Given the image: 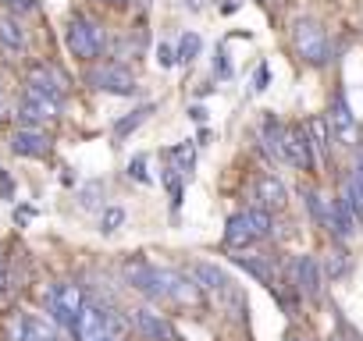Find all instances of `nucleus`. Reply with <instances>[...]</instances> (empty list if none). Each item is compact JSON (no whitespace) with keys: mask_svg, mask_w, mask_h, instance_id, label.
Wrapping results in <instances>:
<instances>
[{"mask_svg":"<svg viewBox=\"0 0 363 341\" xmlns=\"http://www.w3.org/2000/svg\"><path fill=\"white\" fill-rule=\"evenodd\" d=\"M260 139H264V149L267 153H274V156H281V139H285V125L274 117V114H267L264 117V125H260Z\"/></svg>","mask_w":363,"mask_h":341,"instance_id":"nucleus-21","label":"nucleus"},{"mask_svg":"<svg viewBox=\"0 0 363 341\" xmlns=\"http://www.w3.org/2000/svg\"><path fill=\"white\" fill-rule=\"evenodd\" d=\"M82 306H86V291H82V284H75V281H57V284L47 291V313H50V320H54L57 327H68V330H72V323H75V316L82 313Z\"/></svg>","mask_w":363,"mask_h":341,"instance_id":"nucleus-4","label":"nucleus"},{"mask_svg":"<svg viewBox=\"0 0 363 341\" xmlns=\"http://www.w3.org/2000/svg\"><path fill=\"white\" fill-rule=\"evenodd\" d=\"M306 135H310V142H313V153H317V160H328L331 156V125H328V117L324 114H317V117H310L306 121Z\"/></svg>","mask_w":363,"mask_h":341,"instance_id":"nucleus-18","label":"nucleus"},{"mask_svg":"<svg viewBox=\"0 0 363 341\" xmlns=\"http://www.w3.org/2000/svg\"><path fill=\"white\" fill-rule=\"evenodd\" d=\"M0 47L11 50V54H26V47H29L26 29H22L18 18H11V15H0Z\"/></svg>","mask_w":363,"mask_h":341,"instance_id":"nucleus-19","label":"nucleus"},{"mask_svg":"<svg viewBox=\"0 0 363 341\" xmlns=\"http://www.w3.org/2000/svg\"><path fill=\"white\" fill-rule=\"evenodd\" d=\"M132 327L146 337V341H182V334H178V327L164 316V313H157V309H146V306H139V309H132Z\"/></svg>","mask_w":363,"mask_h":341,"instance_id":"nucleus-11","label":"nucleus"},{"mask_svg":"<svg viewBox=\"0 0 363 341\" xmlns=\"http://www.w3.org/2000/svg\"><path fill=\"white\" fill-rule=\"evenodd\" d=\"M331 341H342V337H331Z\"/></svg>","mask_w":363,"mask_h":341,"instance_id":"nucleus-39","label":"nucleus"},{"mask_svg":"<svg viewBox=\"0 0 363 341\" xmlns=\"http://www.w3.org/2000/svg\"><path fill=\"white\" fill-rule=\"evenodd\" d=\"M128 334H132V316H125L107 302H89V299L72 323L75 341H128Z\"/></svg>","mask_w":363,"mask_h":341,"instance_id":"nucleus-1","label":"nucleus"},{"mask_svg":"<svg viewBox=\"0 0 363 341\" xmlns=\"http://www.w3.org/2000/svg\"><path fill=\"white\" fill-rule=\"evenodd\" d=\"M189 114H193V117H196V121H207V110H203V107H193V110H189Z\"/></svg>","mask_w":363,"mask_h":341,"instance_id":"nucleus-35","label":"nucleus"},{"mask_svg":"<svg viewBox=\"0 0 363 341\" xmlns=\"http://www.w3.org/2000/svg\"><path fill=\"white\" fill-rule=\"evenodd\" d=\"M285 203H289V192H285V185H281V178H274V175H260L257 178V207H264V210H285Z\"/></svg>","mask_w":363,"mask_h":341,"instance_id":"nucleus-15","label":"nucleus"},{"mask_svg":"<svg viewBox=\"0 0 363 341\" xmlns=\"http://www.w3.org/2000/svg\"><path fill=\"white\" fill-rule=\"evenodd\" d=\"M11 149H15L18 156L43 160V156H50V153H54V139H50V132H47V128L22 125V128H15V135H11Z\"/></svg>","mask_w":363,"mask_h":341,"instance_id":"nucleus-12","label":"nucleus"},{"mask_svg":"<svg viewBox=\"0 0 363 341\" xmlns=\"http://www.w3.org/2000/svg\"><path fill=\"white\" fill-rule=\"evenodd\" d=\"M271 231H274L271 210L253 207V210H242V214H232V217H228V224H225V245L235 249V253H242V249H250L253 242L267 238Z\"/></svg>","mask_w":363,"mask_h":341,"instance_id":"nucleus-3","label":"nucleus"},{"mask_svg":"<svg viewBox=\"0 0 363 341\" xmlns=\"http://www.w3.org/2000/svg\"><path fill=\"white\" fill-rule=\"evenodd\" d=\"M121 224H125V210H121V207H104V214H100V231H104V235H114Z\"/></svg>","mask_w":363,"mask_h":341,"instance_id":"nucleus-27","label":"nucleus"},{"mask_svg":"<svg viewBox=\"0 0 363 341\" xmlns=\"http://www.w3.org/2000/svg\"><path fill=\"white\" fill-rule=\"evenodd\" d=\"M157 61H160V68H171V64H178V57H174V50H171L167 43H160V47H157Z\"/></svg>","mask_w":363,"mask_h":341,"instance_id":"nucleus-31","label":"nucleus"},{"mask_svg":"<svg viewBox=\"0 0 363 341\" xmlns=\"http://www.w3.org/2000/svg\"><path fill=\"white\" fill-rule=\"evenodd\" d=\"M0 270H4V263H0Z\"/></svg>","mask_w":363,"mask_h":341,"instance_id":"nucleus-40","label":"nucleus"},{"mask_svg":"<svg viewBox=\"0 0 363 341\" xmlns=\"http://www.w3.org/2000/svg\"><path fill=\"white\" fill-rule=\"evenodd\" d=\"M242 8V0H221V11L225 15H232V11H239Z\"/></svg>","mask_w":363,"mask_h":341,"instance_id":"nucleus-33","label":"nucleus"},{"mask_svg":"<svg viewBox=\"0 0 363 341\" xmlns=\"http://www.w3.org/2000/svg\"><path fill=\"white\" fill-rule=\"evenodd\" d=\"M186 8L189 11H200V0H186Z\"/></svg>","mask_w":363,"mask_h":341,"instance_id":"nucleus-36","label":"nucleus"},{"mask_svg":"<svg viewBox=\"0 0 363 341\" xmlns=\"http://www.w3.org/2000/svg\"><path fill=\"white\" fill-rule=\"evenodd\" d=\"M289 274H292V284H296V291L303 295V299H320V291H324V267L317 263V256H296L292 260V267H289Z\"/></svg>","mask_w":363,"mask_h":341,"instance_id":"nucleus-9","label":"nucleus"},{"mask_svg":"<svg viewBox=\"0 0 363 341\" xmlns=\"http://www.w3.org/2000/svg\"><path fill=\"white\" fill-rule=\"evenodd\" d=\"M164 160L178 170L182 178H189V175H193V167H196V146H193V142H178V146L164 149Z\"/></svg>","mask_w":363,"mask_h":341,"instance_id":"nucleus-20","label":"nucleus"},{"mask_svg":"<svg viewBox=\"0 0 363 341\" xmlns=\"http://www.w3.org/2000/svg\"><path fill=\"white\" fill-rule=\"evenodd\" d=\"M189 277L203 288V295H218V299H232V295H235L232 277H228L221 267H214V263H193V267H189Z\"/></svg>","mask_w":363,"mask_h":341,"instance_id":"nucleus-13","label":"nucleus"},{"mask_svg":"<svg viewBox=\"0 0 363 341\" xmlns=\"http://www.w3.org/2000/svg\"><path fill=\"white\" fill-rule=\"evenodd\" d=\"M11 337L15 341H61V334L47 320H40V316H18Z\"/></svg>","mask_w":363,"mask_h":341,"instance_id":"nucleus-16","label":"nucleus"},{"mask_svg":"<svg viewBox=\"0 0 363 341\" xmlns=\"http://www.w3.org/2000/svg\"><path fill=\"white\" fill-rule=\"evenodd\" d=\"M324 117H328V125H331V135H335L342 146H356V139H359V125H356L352 107H349V100H345L342 89L331 96V107H328Z\"/></svg>","mask_w":363,"mask_h":341,"instance_id":"nucleus-10","label":"nucleus"},{"mask_svg":"<svg viewBox=\"0 0 363 341\" xmlns=\"http://www.w3.org/2000/svg\"><path fill=\"white\" fill-rule=\"evenodd\" d=\"M65 43H68L72 57L89 61V64H93V61H100V57L107 54V47H111L107 29H104L96 18H89V15H72L68 33H65Z\"/></svg>","mask_w":363,"mask_h":341,"instance_id":"nucleus-2","label":"nucleus"},{"mask_svg":"<svg viewBox=\"0 0 363 341\" xmlns=\"http://www.w3.org/2000/svg\"><path fill=\"white\" fill-rule=\"evenodd\" d=\"M200 50H203V40H200L196 33H182L174 57H178V64H193V61L200 57Z\"/></svg>","mask_w":363,"mask_h":341,"instance_id":"nucleus-23","label":"nucleus"},{"mask_svg":"<svg viewBox=\"0 0 363 341\" xmlns=\"http://www.w3.org/2000/svg\"><path fill=\"white\" fill-rule=\"evenodd\" d=\"M61 117V100H54L50 93L36 89L26 82V93L18 100V121L22 125H36V128H47Z\"/></svg>","mask_w":363,"mask_h":341,"instance_id":"nucleus-6","label":"nucleus"},{"mask_svg":"<svg viewBox=\"0 0 363 341\" xmlns=\"http://www.w3.org/2000/svg\"><path fill=\"white\" fill-rule=\"evenodd\" d=\"M0 8L11 11V15H26V11L36 8V0H0Z\"/></svg>","mask_w":363,"mask_h":341,"instance_id":"nucleus-29","label":"nucleus"},{"mask_svg":"<svg viewBox=\"0 0 363 341\" xmlns=\"http://www.w3.org/2000/svg\"><path fill=\"white\" fill-rule=\"evenodd\" d=\"M292 47H296V54H299L306 64H313V68L328 64V57H331V43H328L324 29H320L313 18H299V22H296V29H292Z\"/></svg>","mask_w":363,"mask_h":341,"instance_id":"nucleus-5","label":"nucleus"},{"mask_svg":"<svg viewBox=\"0 0 363 341\" xmlns=\"http://www.w3.org/2000/svg\"><path fill=\"white\" fill-rule=\"evenodd\" d=\"M214 71H218V79H232V64H228V54H225V50H218V57H214Z\"/></svg>","mask_w":363,"mask_h":341,"instance_id":"nucleus-30","label":"nucleus"},{"mask_svg":"<svg viewBox=\"0 0 363 341\" xmlns=\"http://www.w3.org/2000/svg\"><path fill=\"white\" fill-rule=\"evenodd\" d=\"M104 192H107V185L96 178V182H89V185H82L79 189V207L82 210H100L104 207Z\"/></svg>","mask_w":363,"mask_h":341,"instance_id":"nucleus-24","label":"nucleus"},{"mask_svg":"<svg viewBox=\"0 0 363 341\" xmlns=\"http://www.w3.org/2000/svg\"><path fill=\"white\" fill-rule=\"evenodd\" d=\"M26 82L29 86H36V89H43V93H50L54 100H65V75L54 68V64H47V61H36V64H29V75H26Z\"/></svg>","mask_w":363,"mask_h":341,"instance_id":"nucleus-14","label":"nucleus"},{"mask_svg":"<svg viewBox=\"0 0 363 341\" xmlns=\"http://www.w3.org/2000/svg\"><path fill=\"white\" fill-rule=\"evenodd\" d=\"M349 270V253L345 249H331L328 256H324V274L335 281V277H342Z\"/></svg>","mask_w":363,"mask_h":341,"instance_id":"nucleus-25","label":"nucleus"},{"mask_svg":"<svg viewBox=\"0 0 363 341\" xmlns=\"http://www.w3.org/2000/svg\"><path fill=\"white\" fill-rule=\"evenodd\" d=\"M0 107H4V86H0Z\"/></svg>","mask_w":363,"mask_h":341,"instance_id":"nucleus-37","label":"nucleus"},{"mask_svg":"<svg viewBox=\"0 0 363 341\" xmlns=\"http://www.w3.org/2000/svg\"><path fill=\"white\" fill-rule=\"evenodd\" d=\"M182 182H186V178H182L171 163H164V185H167V196H171V207L174 210L182 207Z\"/></svg>","mask_w":363,"mask_h":341,"instance_id":"nucleus-26","label":"nucleus"},{"mask_svg":"<svg viewBox=\"0 0 363 341\" xmlns=\"http://www.w3.org/2000/svg\"><path fill=\"white\" fill-rule=\"evenodd\" d=\"M111 4H128V0H111Z\"/></svg>","mask_w":363,"mask_h":341,"instance_id":"nucleus-38","label":"nucleus"},{"mask_svg":"<svg viewBox=\"0 0 363 341\" xmlns=\"http://www.w3.org/2000/svg\"><path fill=\"white\" fill-rule=\"evenodd\" d=\"M150 114H153V103H143V107H135V110H132L128 117L114 121V139H125L128 132H135V128H139V125H143V121H146Z\"/></svg>","mask_w":363,"mask_h":341,"instance_id":"nucleus-22","label":"nucleus"},{"mask_svg":"<svg viewBox=\"0 0 363 341\" xmlns=\"http://www.w3.org/2000/svg\"><path fill=\"white\" fill-rule=\"evenodd\" d=\"M285 341H306L303 330H285Z\"/></svg>","mask_w":363,"mask_h":341,"instance_id":"nucleus-34","label":"nucleus"},{"mask_svg":"<svg viewBox=\"0 0 363 341\" xmlns=\"http://www.w3.org/2000/svg\"><path fill=\"white\" fill-rule=\"evenodd\" d=\"M235 263H239L246 274H253L260 284H267L271 291H278V274H274L271 256H235Z\"/></svg>","mask_w":363,"mask_h":341,"instance_id":"nucleus-17","label":"nucleus"},{"mask_svg":"<svg viewBox=\"0 0 363 341\" xmlns=\"http://www.w3.org/2000/svg\"><path fill=\"white\" fill-rule=\"evenodd\" d=\"M86 82L100 93H111V96H132L139 86H135V75L121 64V61H107V64H93L86 71Z\"/></svg>","mask_w":363,"mask_h":341,"instance_id":"nucleus-7","label":"nucleus"},{"mask_svg":"<svg viewBox=\"0 0 363 341\" xmlns=\"http://www.w3.org/2000/svg\"><path fill=\"white\" fill-rule=\"evenodd\" d=\"M281 160H289L296 170H313V142L306 135V125H285V139H281Z\"/></svg>","mask_w":363,"mask_h":341,"instance_id":"nucleus-8","label":"nucleus"},{"mask_svg":"<svg viewBox=\"0 0 363 341\" xmlns=\"http://www.w3.org/2000/svg\"><path fill=\"white\" fill-rule=\"evenodd\" d=\"M146 153H135L132 160H128V175L135 178V182H143V185H150V170H146Z\"/></svg>","mask_w":363,"mask_h":341,"instance_id":"nucleus-28","label":"nucleus"},{"mask_svg":"<svg viewBox=\"0 0 363 341\" xmlns=\"http://www.w3.org/2000/svg\"><path fill=\"white\" fill-rule=\"evenodd\" d=\"M267 79H271V68H267V64H260V68H257V75H253V89H257V93H260V89H267Z\"/></svg>","mask_w":363,"mask_h":341,"instance_id":"nucleus-32","label":"nucleus"}]
</instances>
